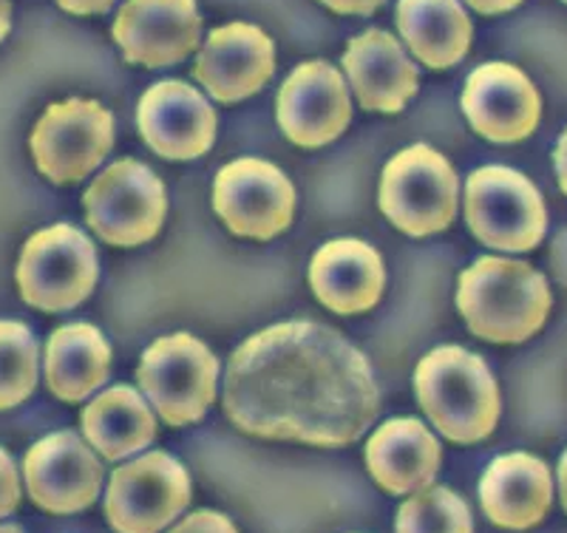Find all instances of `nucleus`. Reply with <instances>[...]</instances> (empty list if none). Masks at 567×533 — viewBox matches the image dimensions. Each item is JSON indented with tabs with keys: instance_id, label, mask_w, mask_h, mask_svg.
Returning <instances> with one entry per match:
<instances>
[{
	"instance_id": "obj_27",
	"label": "nucleus",
	"mask_w": 567,
	"mask_h": 533,
	"mask_svg": "<svg viewBox=\"0 0 567 533\" xmlns=\"http://www.w3.org/2000/svg\"><path fill=\"white\" fill-rule=\"evenodd\" d=\"M168 533H239V531H236V525H233L225 514H216V511H196V514L185 516L179 525L171 527Z\"/></svg>"
},
{
	"instance_id": "obj_18",
	"label": "nucleus",
	"mask_w": 567,
	"mask_h": 533,
	"mask_svg": "<svg viewBox=\"0 0 567 533\" xmlns=\"http://www.w3.org/2000/svg\"><path fill=\"white\" fill-rule=\"evenodd\" d=\"M343 71L367 111L398 114L417 94V65L409 60L398 38L381 29H369L349 40Z\"/></svg>"
},
{
	"instance_id": "obj_6",
	"label": "nucleus",
	"mask_w": 567,
	"mask_h": 533,
	"mask_svg": "<svg viewBox=\"0 0 567 533\" xmlns=\"http://www.w3.org/2000/svg\"><path fill=\"white\" fill-rule=\"evenodd\" d=\"M97 250L83 230L54 225L34 233L18 262V287L29 307L65 312L91 296L97 284Z\"/></svg>"
},
{
	"instance_id": "obj_35",
	"label": "nucleus",
	"mask_w": 567,
	"mask_h": 533,
	"mask_svg": "<svg viewBox=\"0 0 567 533\" xmlns=\"http://www.w3.org/2000/svg\"><path fill=\"white\" fill-rule=\"evenodd\" d=\"M559 494H561V505H565L567 511V451L559 460Z\"/></svg>"
},
{
	"instance_id": "obj_7",
	"label": "nucleus",
	"mask_w": 567,
	"mask_h": 533,
	"mask_svg": "<svg viewBox=\"0 0 567 533\" xmlns=\"http://www.w3.org/2000/svg\"><path fill=\"white\" fill-rule=\"evenodd\" d=\"M136 380L165 423L190 426L199 423L216 400L219 360L199 338L176 332L142 355Z\"/></svg>"
},
{
	"instance_id": "obj_32",
	"label": "nucleus",
	"mask_w": 567,
	"mask_h": 533,
	"mask_svg": "<svg viewBox=\"0 0 567 533\" xmlns=\"http://www.w3.org/2000/svg\"><path fill=\"white\" fill-rule=\"evenodd\" d=\"M471 9H477L480 14H503L516 9L523 0H465Z\"/></svg>"
},
{
	"instance_id": "obj_24",
	"label": "nucleus",
	"mask_w": 567,
	"mask_h": 533,
	"mask_svg": "<svg viewBox=\"0 0 567 533\" xmlns=\"http://www.w3.org/2000/svg\"><path fill=\"white\" fill-rule=\"evenodd\" d=\"M83 434L103 460H125L148 449L156 438L154 411L131 386H114L83 409Z\"/></svg>"
},
{
	"instance_id": "obj_3",
	"label": "nucleus",
	"mask_w": 567,
	"mask_h": 533,
	"mask_svg": "<svg viewBox=\"0 0 567 533\" xmlns=\"http://www.w3.org/2000/svg\"><path fill=\"white\" fill-rule=\"evenodd\" d=\"M414 392L452 443H480L499 420V389L488 363L463 347H437L414 369Z\"/></svg>"
},
{
	"instance_id": "obj_16",
	"label": "nucleus",
	"mask_w": 567,
	"mask_h": 533,
	"mask_svg": "<svg viewBox=\"0 0 567 533\" xmlns=\"http://www.w3.org/2000/svg\"><path fill=\"white\" fill-rule=\"evenodd\" d=\"M471 129L491 142H519L539 125L542 100L525 71L511 63H485L471 71L463 91Z\"/></svg>"
},
{
	"instance_id": "obj_4",
	"label": "nucleus",
	"mask_w": 567,
	"mask_h": 533,
	"mask_svg": "<svg viewBox=\"0 0 567 533\" xmlns=\"http://www.w3.org/2000/svg\"><path fill=\"white\" fill-rule=\"evenodd\" d=\"M460 180L452 162L429 145H412L389 160L381 180V211L406 236H434L457 216Z\"/></svg>"
},
{
	"instance_id": "obj_25",
	"label": "nucleus",
	"mask_w": 567,
	"mask_h": 533,
	"mask_svg": "<svg viewBox=\"0 0 567 533\" xmlns=\"http://www.w3.org/2000/svg\"><path fill=\"white\" fill-rule=\"evenodd\" d=\"M394 533H474V520L463 496L429 485L400 505Z\"/></svg>"
},
{
	"instance_id": "obj_21",
	"label": "nucleus",
	"mask_w": 567,
	"mask_h": 533,
	"mask_svg": "<svg viewBox=\"0 0 567 533\" xmlns=\"http://www.w3.org/2000/svg\"><path fill=\"white\" fill-rule=\"evenodd\" d=\"M443 449L437 438L414 418L383 423L367 443L372 480L389 494H417L429 489L440 471Z\"/></svg>"
},
{
	"instance_id": "obj_22",
	"label": "nucleus",
	"mask_w": 567,
	"mask_h": 533,
	"mask_svg": "<svg viewBox=\"0 0 567 533\" xmlns=\"http://www.w3.org/2000/svg\"><path fill=\"white\" fill-rule=\"evenodd\" d=\"M111 347L97 327L69 324L49 338L45 380L63 403H83L109 380Z\"/></svg>"
},
{
	"instance_id": "obj_34",
	"label": "nucleus",
	"mask_w": 567,
	"mask_h": 533,
	"mask_svg": "<svg viewBox=\"0 0 567 533\" xmlns=\"http://www.w3.org/2000/svg\"><path fill=\"white\" fill-rule=\"evenodd\" d=\"M9 29H12V3L0 0V40L7 38Z\"/></svg>"
},
{
	"instance_id": "obj_19",
	"label": "nucleus",
	"mask_w": 567,
	"mask_h": 533,
	"mask_svg": "<svg viewBox=\"0 0 567 533\" xmlns=\"http://www.w3.org/2000/svg\"><path fill=\"white\" fill-rule=\"evenodd\" d=\"M480 502L494 525L528 531L539 525L554 502V476L534 454L496 457L480 480Z\"/></svg>"
},
{
	"instance_id": "obj_29",
	"label": "nucleus",
	"mask_w": 567,
	"mask_h": 533,
	"mask_svg": "<svg viewBox=\"0 0 567 533\" xmlns=\"http://www.w3.org/2000/svg\"><path fill=\"white\" fill-rule=\"evenodd\" d=\"M321 3L338 14H372L374 9H381L386 0H321Z\"/></svg>"
},
{
	"instance_id": "obj_23",
	"label": "nucleus",
	"mask_w": 567,
	"mask_h": 533,
	"mask_svg": "<svg viewBox=\"0 0 567 533\" xmlns=\"http://www.w3.org/2000/svg\"><path fill=\"white\" fill-rule=\"evenodd\" d=\"M398 32L429 69H452L468 54L471 20L460 0H400Z\"/></svg>"
},
{
	"instance_id": "obj_26",
	"label": "nucleus",
	"mask_w": 567,
	"mask_h": 533,
	"mask_svg": "<svg viewBox=\"0 0 567 533\" xmlns=\"http://www.w3.org/2000/svg\"><path fill=\"white\" fill-rule=\"evenodd\" d=\"M38 341L27 324L0 321V411L27 403L38 389Z\"/></svg>"
},
{
	"instance_id": "obj_10",
	"label": "nucleus",
	"mask_w": 567,
	"mask_h": 533,
	"mask_svg": "<svg viewBox=\"0 0 567 533\" xmlns=\"http://www.w3.org/2000/svg\"><path fill=\"white\" fill-rule=\"evenodd\" d=\"M190 505V476L165 451H148L111 474L105 516L116 533H162Z\"/></svg>"
},
{
	"instance_id": "obj_36",
	"label": "nucleus",
	"mask_w": 567,
	"mask_h": 533,
	"mask_svg": "<svg viewBox=\"0 0 567 533\" xmlns=\"http://www.w3.org/2000/svg\"><path fill=\"white\" fill-rule=\"evenodd\" d=\"M0 533H23L18 525H0Z\"/></svg>"
},
{
	"instance_id": "obj_9",
	"label": "nucleus",
	"mask_w": 567,
	"mask_h": 533,
	"mask_svg": "<svg viewBox=\"0 0 567 533\" xmlns=\"http://www.w3.org/2000/svg\"><path fill=\"white\" fill-rule=\"evenodd\" d=\"M32 156L45 180L69 185L94 174L114 148V116L97 100H65L43 111L32 131Z\"/></svg>"
},
{
	"instance_id": "obj_12",
	"label": "nucleus",
	"mask_w": 567,
	"mask_h": 533,
	"mask_svg": "<svg viewBox=\"0 0 567 533\" xmlns=\"http://www.w3.org/2000/svg\"><path fill=\"white\" fill-rule=\"evenodd\" d=\"M29 496L49 514H78L97 502L103 463L74 431H58L29 449L23 460Z\"/></svg>"
},
{
	"instance_id": "obj_37",
	"label": "nucleus",
	"mask_w": 567,
	"mask_h": 533,
	"mask_svg": "<svg viewBox=\"0 0 567 533\" xmlns=\"http://www.w3.org/2000/svg\"><path fill=\"white\" fill-rule=\"evenodd\" d=\"M565 3H567V0H565Z\"/></svg>"
},
{
	"instance_id": "obj_17",
	"label": "nucleus",
	"mask_w": 567,
	"mask_h": 533,
	"mask_svg": "<svg viewBox=\"0 0 567 533\" xmlns=\"http://www.w3.org/2000/svg\"><path fill=\"white\" fill-rule=\"evenodd\" d=\"M276 49L258 27L227 23L210 32L194 65V78L219 103H239L270 83Z\"/></svg>"
},
{
	"instance_id": "obj_20",
	"label": "nucleus",
	"mask_w": 567,
	"mask_h": 533,
	"mask_svg": "<svg viewBox=\"0 0 567 533\" xmlns=\"http://www.w3.org/2000/svg\"><path fill=\"white\" fill-rule=\"evenodd\" d=\"M383 281L381 253L361 238L329 242L310 264V284L318 301L341 315L369 312L381 301Z\"/></svg>"
},
{
	"instance_id": "obj_33",
	"label": "nucleus",
	"mask_w": 567,
	"mask_h": 533,
	"mask_svg": "<svg viewBox=\"0 0 567 533\" xmlns=\"http://www.w3.org/2000/svg\"><path fill=\"white\" fill-rule=\"evenodd\" d=\"M554 165H556V176H559V187L567 193V131L561 134L559 145H556Z\"/></svg>"
},
{
	"instance_id": "obj_11",
	"label": "nucleus",
	"mask_w": 567,
	"mask_h": 533,
	"mask_svg": "<svg viewBox=\"0 0 567 533\" xmlns=\"http://www.w3.org/2000/svg\"><path fill=\"white\" fill-rule=\"evenodd\" d=\"M213 211L236 236L270 242L290 227L296 191L272 162L236 160L213 182Z\"/></svg>"
},
{
	"instance_id": "obj_2",
	"label": "nucleus",
	"mask_w": 567,
	"mask_h": 533,
	"mask_svg": "<svg viewBox=\"0 0 567 533\" xmlns=\"http://www.w3.org/2000/svg\"><path fill=\"white\" fill-rule=\"evenodd\" d=\"M550 287L530 264L485 256L460 276L457 307L477 338L491 344H523L550 312Z\"/></svg>"
},
{
	"instance_id": "obj_15",
	"label": "nucleus",
	"mask_w": 567,
	"mask_h": 533,
	"mask_svg": "<svg viewBox=\"0 0 567 533\" xmlns=\"http://www.w3.org/2000/svg\"><path fill=\"white\" fill-rule=\"evenodd\" d=\"M142 140L165 160H196L216 142V109L194 85L162 80L151 85L136 109Z\"/></svg>"
},
{
	"instance_id": "obj_1",
	"label": "nucleus",
	"mask_w": 567,
	"mask_h": 533,
	"mask_svg": "<svg viewBox=\"0 0 567 533\" xmlns=\"http://www.w3.org/2000/svg\"><path fill=\"white\" fill-rule=\"evenodd\" d=\"M378 409L369 360L323 324L261 329L227 363V418L252 438L341 449L367 434Z\"/></svg>"
},
{
	"instance_id": "obj_5",
	"label": "nucleus",
	"mask_w": 567,
	"mask_h": 533,
	"mask_svg": "<svg viewBox=\"0 0 567 533\" xmlns=\"http://www.w3.org/2000/svg\"><path fill=\"white\" fill-rule=\"evenodd\" d=\"M465 222L483 245L525 253L545 236L548 213L528 176L491 165L474 171L465 182Z\"/></svg>"
},
{
	"instance_id": "obj_14",
	"label": "nucleus",
	"mask_w": 567,
	"mask_h": 533,
	"mask_svg": "<svg viewBox=\"0 0 567 533\" xmlns=\"http://www.w3.org/2000/svg\"><path fill=\"white\" fill-rule=\"evenodd\" d=\"M111 32L128 63L162 69L196 52L202 18L196 0H125Z\"/></svg>"
},
{
	"instance_id": "obj_30",
	"label": "nucleus",
	"mask_w": 567,
	"mask_h": 533,
	"mask_svg": "<svg viewBox=\"0 0 567 533\" xmlns=\"http://www.w3.org/2000/svg\"><path fill=\"white\" fill-rule=\"evenodd\" d=\"M116 0H58V7L69 14H105Z\"/></svg>"
},
{
	"instance_id": "obj_31",
	"label": "nucleus",
	"mask_w": 567,
	"mask_h": 533,
	"mask_svg": "<svg viewBox=\"0 0 567 533\" xmlns=\"http://www.w3.org/2000/svg\"><path fill=\"white\" fill-rule=\"evenodd\" d=\"M550 264H554L556 278L567 287V227L556 236L554 247H550Z\"/></svg>"
},
{
	"instance_id": "obj_8",
	"label": "nucleus",
	"mask_w": 567,
	"mask_h": 533,
	"mask_svg": "<svg viewBox=\"0 0 567 533\" xmlns=\"http://www.w3.org/2000/svg\"><path fill=\"white\" fill-rule=\"evenodd\" d=\"M85 219L91 230L114 247H140L159 233L168 199L165 185L148 165L114 162L85 191Z\"/></svg>"
},
{
	"instance_id": "obj_28",
	"label": "nucleus",
	"mask_w": 567,
	"mask_h": 533,
	"mask_svg": "<svg viewBox=\"0 0 567 533\" xmlns=\"http://www.w3.org/2000/svg\"><path fill=\"white\" fill-rule=\"evenodd\" d=\"M20 502V482L18 469H14L12 457L0 449V516H9Z\"/></svg>"
},
{
	"instance_id": "obj_13",
	"label": "nucleus",
	"mask_w": 567,
	"mask_h": 533,
	"mask_svg": "<svg viewBox=\"0 0 567 533\" xmlns=\"http://www.w3.org/2000/svg\"><path fill=\"white\" fill-rule=\"evenodd\" d=\"M352 100L341 71L327 60L298 65L278 91V125L301 148H321L347 131Z\"/></svg>"
}]
</instances>
